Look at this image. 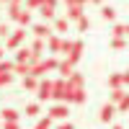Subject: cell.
Segmentation results:
<instances>
[{"label":"cell","instance_id":"cell-1","mask_svg":"<svg viewBox=\"0 0 129 129\" xmlns=\"http://www.w3.org/2000/svg\"><path fill=\"white\" fill-rule=\"evenodd\" d=\"M23 39H26V28H16L13 34L5 39V49H8V52H13V49L18 52V49H21V41H23Z\"/></svg>","mask_w":129,"mask_h":129},{"label":"cell","instance_id":"cell-2","mask_svg":"<svg viewBox=\"0 0 129 129\" xmlns=\"http://www.w3.org/2000/svg\"><path fill=\"white\" fill-rule=\"evenodd\" d=\"M13 67H16V62H5V59L0 62V88L13 80Z\"/></svg>","mask_w":129,"mask_h":129},{"label":"cell","instance_id":"cell-3","mask_svg":"<svg viewBox=\"0 0 129 129\" xmlns=\"http://www.w3.org/2000/svg\"><path fill=\"white\" fill-rule=\"evenodd\" d=\"M36 95H39V101H49L52 95H54V83H52V80H41Z\"/></svg>","mask_w":129,"mask_h":129},{"label":"cell","instance_id":"cell-4","mask_svg":"<svg viewBox=\"0 0 129 129\" xmlns=\"http://www.w3.org/2000/svg\"><path fill=\"white\" fill-rule=\"evenodd\" d=\"M67 114H70V111H67V103H54V106L49 109L47 116H49V119H59V121H62V119H67Z\"/></svg>","mask_w":129,"mask_h":129},{"label":"cell","instance_id":"cell-5","mask_svg":"<svg viewBox=\"0 0 129 129\" xmlns=\"http://www.w3.org/2000/svg\"><path fill=\"white\" fill-rule=\"evenodd\" d=\"M83 16H85V5H80V3L67 5V21H80Z\"/></svg>","mask_w":129,"mask_h":129},{"label":"cell","instance_id":"cell-6","mask_svg":"<svg viewBox=\"0 0 129 129\" xmlns=\"http://www.w3.org/2000/svg\"><path fill=\"white\" fill-rule=\"evenodd\" d=\"M31 31H34V36L41 39V41H47V39L52 36V28H49L47 23H34V26H31Z\"/></svg>","mask_w":129,"mask_h":129},{"label":"cell","instance_id":"cell-7","mask_svg":"<svg viewBox=\"0 0 129 129\" xmlns=\"http://www.w3.org/2000/svg\"><path fill=\"white\" fill-rule=\"evenodd\" d=\"M114 114H116V106H114V103H103V106H101V114H98V119H101L103 124H109V121L114 119Z\"/></svg>","mask_w":129,"mask_h":129},{"label":"cell","instance_id":"cell-8","mask_svg":"<svg viewBox=\"0 0 129 129\" xmlns=\"http://www.w3.org/2000/svg\"><path fill=\"white\" fill-rule=\"evenodd\" d=\"M80 54H83V41H72V52L67 54V59H70V62L75 64V62L80 59Z\"/></svg>","mask_w":129,"mask_h":129},{"label":"cell","instance_id":"cell-9","mask_svg":"<svg viewBox=\"0 0 129 129\" xmlns=\"http://www.w3.org/2000/svg\"><path fill=\"white\" fill-rule=\"evenodd\" d=\"M67 85H72V88H75V90H80V88H83V85H85V78H83V75H80V72H72V75H70V78H67Z\"/></svg>","mask_w":129,"mask_h":129},{"label":"cell","instance_id":"cell-10","mask_svg":"<svg viewBox=\"0 0 129 129\" xmlns=\"http://www.w3.org/2000/svg\"><path fill=\"white\" fill-rule=\"evenodd\" d=\"M16 62H23V64L28 62V64H31V47H21V49L16 52Z\"/></svg>","mask_w":129,"mask_h":129},{"label":"cell","instance_id":"cell-11","mask_svg":"<svg viewBox=\"0 0 129 129\" xmlns=\"http://www.w3.org/2000/svg\"><path fill=\"white\" fill-rule=\"evenodd\" d=\"M44 72H49V67H47V59H41V62H36V64H31V75H34V78H41Z\"/></svg>","mask_w":129,"mask_h":129},{"label":"cell","instance_id":"cell-12","mask_svg":"<svg viewBox=\"0 0 129 129\" xmlns=\"http://www.w3.org/2000/svg\"><path fill=\"white\" fill-rule=\"evenodd\" d=\"M72 67H75V64H72L70 59H64V62H59V67H57V70H59V75H62V78L67 80L70 75H72Z\"/></svg>","mask_w":129,"mask_h":129},{"label":"cell","instance_id":"cell-13","mask_svg":"<svg viewBox=\"0 0 129 129\" xmlns=\"http://www.w3.org/2000/svg\"><path fill=\"white\" fill-rule=\"evenodd\" d=\"M13 75H21V78H26V75H31V64L26 62H16V67H13Z\"/></svg>","mask_w":129,"mask_h":129},{"label":"cell","instance_id":"cell-14","mask_svg":"<svg viewBox=\"0 0 129 129\" xmlns=\"http://www.w3.org/2000/svg\"><path fill=\"white\" fill-rule=\"evenodd\" d=\"M44 47H47V41H41V39H34V41H31V52H34V57L41 59V52H44Z\"/></svg>","mask_w":129,"mask_h":129},{"label":"cell","instance_id":"cell-15","mask_svg":"<svg viewBox=\"0 0 129 129\" xmlns=\"http://www.w3.org/2000/svg\"><path fill=\"white\" fill-rule=\"evenodd\" d=\"M23 90H39V80L34 75H26L23 78Z\"/></svg>","mask_w":129,"mask_h":129},{"label":"cell","instance_id":"cell-16","mask_svg":"<svg viewBox=\"0 0 129 129\" xmlns=\"http://www.w3.org/2000/svg\"><path fill=\"white\" fill-rule=\"evenodd\" d=\"M0 116H3V121H18V119H21V114H18L16 109H3Z\"/></svg>","mask_w":129,"mask_h":129},{"label":"cell","instance_id":"cell-17","mask_svg":"<svg viewBox=\"0 0 129 129\" xmlns=\"http://www.w3.org/2000/svg\"><path fill=\"white\" fill-rule=\"evenodd\" d=\"M39 16L44 21H54V8H52V5H41L39 8Z\"/></svg>","mask_w":129,"mask_h":129},{"label":"cell","instance_id":"cell-18","mask_svg":"<svg viewBox=\"0 0 129 129\" xmlns=\"http://www.w3.org/2000/svg\"><path fill=\"white\" fill-rule=\"evenodd\" d=\"M67 28H70V21L67 18H57L54 21V31H57V34H67Z\"/></svg>","mask_w":129,"mask_h":129},{"label":"cell","instance_id":"cell-19","mask_svg":"<svg viewBox=\"0 0 129 129\" xmlns=\"http://www.w3.org/2000/svg\"><path fill=\"white\" fill-rule=\"evenodd\" d=\"M16 21H18V23L26 28V26H31V13H28L26 8H21V13H18V18H16Z\"/></svg>","mask_w":129,"mask_h":129},{"label":"cell","instance_id":"cell-20","mask_svg":"<svg viewBox=\"0 0 129 129\" xmlns=\"http://www.w3.org/2000/svg\"><path fill=\"white\" fill-rule=\"evenodd\" d=\"M101 18H103V21H114V18H116V10H114L111 5H101Z\"/></svg>","mask_w":129,"mask_h":129},{"label":"cell","instance_id":"cell-21","mask_svg":"<svg viewBox=\"0 0 129 129\" xmlns=\"http://www.w3.org/2000/svg\"><path fill=\"white\" fill-rule=\"evenodd\" d=\"M47 47H49V52H59L62 49V39L59 36H49L47 39Z\"/></svg>","mask_w":129,"mask_h":129},{"label":"cell","instance_id":"cell-22","mask_svg":"<svg viewBox=\"0 0 129 129\" xmlns=\"http://www.w3.org/2000/svg\"><path fill=\"white\" fill-rule=\"evenodd\" d=\"M109 85H111V90H119L121 85H124V83H121V75H111V78H109Z\"/></svg>","mask_w":129,"mask_h":129},{"label":"cell","instance_id":"cell-23","mask_svg":"<svg viewBox=\"0 0 129 129\" xmlns=\"http://www.w3.org/2000/svg\"><path fill=\"white\" fill-rule=\"evenodd\" d=\"M111 34H114V39H121V36H126V26H124V23H116Z\"/></svg>","mask_w":129,"mask_h":129},{"label":"cell","instance_id":"cell-24","mask_svg":"<svg viewBox=\"0 0 129 129\" xmlns=\"http://www.w3.org/2000/svg\"><path fill=\"white\" fill-rule=\"evenodd\" d=\"M34 129H52V119H49V116H44V119H39Z\"/></svg>","mask_w":129,"mask_h":129},{"label":"cell","instance_id":"cell-25","mask_svg":"<svg viewBox=\"0 0 129 129\" xmlns=\"http://www.w3.org/2000/svg\"><path fill=\"white\" fill-rule=\"evenodd\" d=\"M44 5V0H26V10H39Z\"/></svg>","mask_w":129,"mask_h":129},{"label":"cell","instance_id":"cell-26","mask_svg":"<svg viewBox=\"0 0 129 129\" xmlns=\"http://www.w3.org/2000/svg\"><path fill=\"white\" fill-rule=\"evenodd\" d=\"M88 28H90V21H88V16H83L78 21V31H88Z\"/></svg>","mask_w":129,"mask_h":129},{"label":"cell","instance_id":"cell-27","mask_svg":"<svg viewBox=\"0 0 129 129\" xmlns=\"http://www.w3.org/2000/svg\"><path fill=\"white\" fill-rule=\"evenodd\" d=\"M124 95H126V93H124L121 88H119V90H111V103H119V101L124 98Z\"/></svg>","mask_w":129,"mask_h":129},{"label":"cell","instance_id":"cell-28","mask_svg":"<svg viewBox=\"0 0 129 129\" xmlns=\"http://www.w3.org/2000/svg\"><path fill=\"white\" fill-rule=\"evenodd\" d=\"M116 111H129V93H126L124 98L119 101V106H116Z\"/></svg>","mask_w":129,"mask_h":129},{"label":"cell","instance_id":"cell-29","mask_svg":"<svg viewBox=\"0 0 129 129\" xmlns=\"http://www.w3.org/2000/svg\"><path fill=\"white\" fill-rule=\"evenodd\" d=\"M59 52H62V54H70V52H72V41L70 39H62V49Z\"/></svg>","mask_w":129,"mask_h":129},{"label":"cell","instance_id":"cell-30","mask_svg":"<svg viewBox=\"0 0 129 129\" xmlns=\"http://www.w3.org/2000/svg\"><path fill=\"white\" fill-rule=\"evenodd\" d=\"M18 13H21V5H8V16L13 18V21L18 18Z\"/></svg>","mask_w":129,"mask_h":129},{"label":"cell","instance_id":"cell-31","mask_svg":"<svg viewBox=\"0 0 129 129\" xmlns=\"http://www.w3.org/2000/svg\"><path fill=\"white\" fill-rule=\"evenodd\" d=\"M39 114V103H28L26 106V116H36Z\"/></svg>","mask_w":129,"mask_h":129},{"label":"cell","instance_id":"cell-32","mask_svg":"<svg viewBox=\"0 0 129 129\" xmlns=\"http://www.w3.org/2000/svg\"><path fill=\"white\" fill-rule=\"evenodd\" d=\"M10 36V26L8 23H0V39H8Z\"/></svg>","mask_w":129,"mask_h":129},{"label":"cell","instance_id":"cell-33","mask_svg":"<svg viewBox=\"0 0 129 129\" xmlns=\"http://www.w3.org/2000/svg\"><path fill=\"white\" fill-rule=\"evenodd\" d=\"M111 47H114V49H124L126 41H124V39H111Z\"/></svg>","mask_w":129,"mask_h":129},{"label":"cell","instance_id":"cell-34","mask_svg":"<svg viewBox=\"0 0 129 129\" xmlns=\"http://www.w3.org/2000/svg\"><path fill=\"white\" fill-rule=\"evenodd\" d=\"M83 101H85V90H78L75 98H72V103H83Z\"/></svg>","mask_w":129,"mask_h":129},{"label":"cell","instance_id":"cell-35","mask_svg":"<svg viewBox=\"0 0 129 129\" xmlns=\"http://www.w3.org/2000/svg\"><path fill=\"white\" fill-rule=\"evenodd\" d=\"M3 129H21L18 121H3Z\"/></svg>","mask_w":129,"mask_h":129},{"label":"cell","instance_id":"cell-36","mask_svg":"<svg viewBox=\"0 0 129 129\" xmlns=\"http://www.w3.org/2000/svg\"><path fill=\"white\" fill-rule=\"evenodd\" d=\"M121 83H124V85H129V70H126V72H121Z\"/></svg>","mask_w":129,"mask_h":129},{"label":"cell","instance_id":"cell-37","mask_svg":"<svg viewBox=\"0 0 129 129\" xmlns=\"http://www.w3.org/2000/svg\"><path fill=\"white\" fill-rule=\"evenodd\" d=\"M57 129H75V126H72V124H70V121H67V124H59V126H57Z\"/></svg>","mask_w":129,"mask_h":129},{"label":"cell","instance_id":"cell-38","mask_svg":"<svg viewBox=\"0 0 129 129\" xmlns=\"http://www.w3.org/2000/svg\"><path fill=\"white\" fill-rule=\"evenodd\" d=\"M44 5H52V8H57V0H44Z\"/></svg>","mask_w":129,"mask_h":129},{"label":"cell","instance_id":"cell-39","mask_svg":"<svg viewBox=\"0 0 129 129\" xmlns=\"http://www.w3.org/2000/svg\"><path fill=\"white\" fill-rule=\"evenodd\" d=\"M3 57H5V52H3V44H0V62H3Z\"/></svg>","mask_w":129,"mask_h":129},{"label":"cell","instance_id":"cell-40","mask_svg":"<svg viewBox=\"0 0 129 129\" xmlns=\"http://www.w3.org/2000/svg\"><path fill=\"white\" fill-rule=\"evenodd\" d=\"M8 5H21V0H10V3Z\"/></svg>","mask_w":129,"mask_h":129},{"label":"cell","instance_id":"cell-41","mask_svg":"<svg viewBox=\"0 0 129 129\" xmlns=\"http://www.w3.org/2000/svg\"><path fill=\"white\" fill-rule=\"evenodd\" d=\"M64 3H67V5H72V3H78V0H64Z\"/></svg>","mask_w":129,"mask_h":129},{"label":"cell","instance_id":"cell-42","mask_svg":"<svg viewBox=\"0 0 129 129\" xmlns=\"http://www.w3.org/2000/svg\"><path fill=\"white\" fill-rule=\"evenodd\" d=\"M78 3H80V5H85V3H90V0H78Z\"/></svg>","mask_w":129,"mask_h":129},{"label":"cell","instance_id":"cell-43","mask_svg":"<svg viewBox=\"0 0 129 129\" xmlns=\"http://www.w3.org/2000/svg\"><path fill=\"white\" fill-rule=\"evenodd\" d=\"M90 3H103V0H90Z\"/></svg>","mask_w":129,"mask_h":129},{"label":"cell","instance_id":"cell-44","mask_svg":"<svg viewBox=\"0 0 129 129\" xmlns=\"http://www.w3.org/2000/svg\"><path fill=\"white\" fill-rule=\"evenodd\" d=\"M0 3H10V0H0Z\"/></svg>","mask_w":129,"mask_h":129},{"label":"cell","instance_id":"cell-45","mask_svg":"<svg viewBox=\"0 0 129 129\" xmlns=\"http://www.w3.org/2000/svg\"><path fill=\"white\" fill-rule=\"evenodd\" d=\"M114 129H124V126H114Z\"/></svg>","mask_w":129,"mask_h":129},{"label":"cell","instance_id":"cell-46","mask_svg":"<svg viewBox=\"0 0 129 129\" xmlns=\"http://www.w3.org/2000/svg\"><path fill=\"white\" fill-rule=\"evenodd\" d=\"M126 36H129V26H126Z\"/></svg>","mask_w":129,"mask_h":129}]
</instances>
